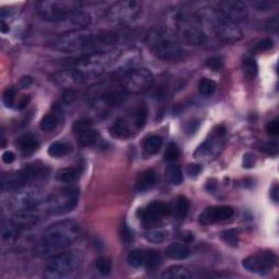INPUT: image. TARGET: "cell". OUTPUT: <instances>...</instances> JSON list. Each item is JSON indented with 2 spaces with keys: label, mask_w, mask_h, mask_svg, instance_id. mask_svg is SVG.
Returning a JSON list of instances; mask_svg holds the SVG:
<instances>
[{
  "label": "cell",
  "mask_w": 279,
  "mask_h": 279,
  "mask_svg": "<svg viewBox=\"0 0 279 279\" xmlns=\"http://www.w3.org/2000/svg\"><path fill=\"white\" fill-rule=\"evenodd\" d=\"M81 227L74 220H60L50 225L34 245L36 257H49L68 249L79 239Z\"/></svg>",
  "instance_id": "6da1fadb"
},
{
  "label": "cell",
  "mask_w": 279,
  "mask_h": 279,
  "mask_svg": "<svg viewBox=\"0 0 279 279\" xmlns=\"http://www.w3.org/2000/svg\"><path fill=\"white\" fill-rule=\"evenodd\" d=\"M117 35L112 33H95L91 30H79L63 33L56 40L55 48L63 53H80L91 48H98L116 42Z\"/></svg>",
  "instance_id": "7a4b0ae2"
},
{
  "label": "cell",
  "mask_w": 279,
  "mask_h": 279,
  "mask_svg": "<svg viewBox=\"0 0 279 279\" xmlns=\"http://www.w3.org/2000/svg\"><path fill=\"white\" fill-rule=\"evenodd\" d=\"M120 55V50L113 48L92 51L77 58L71 69L73 70L81 84L87 80L94 79L105 73V71L119 59Z\"/></svg>",
  "instance_id": "3957f363"
},
{
  "label": "cell",
  "mask_w": 279,
  "mask_h": 279,
  "mask_svg": "<svg viewBox=\"0 0 279 279\" xmlns=\"http://www.w3.org/2000/svg\"><path fill=\"white\" fill-rule=\"evenodd\" d=\"M145 43L157 58L174 61L182 58L183 49L178 35L166 27H154L148 31Z\"/></svg>",
  "instance_id": "277c9868"
},
{
  "label": "cell",
  "mask_w": 279,
  "mask_h": 279,
  "mask_svg": "<svg viewBox=\"0 0 279 279\" xmlns=\"http://www.w3.org/2000/svg\"><path fill=\"white\" fill-rule=\"evenodd\" d=\"M127 95L128 93L123 90L121 84L113 81L100 82L90 86L85 93L86 101L102 112L122 105L127 100Z\"/></svg>",
  "instance_id": "5b68a950"
},
{
  "label": "cell",
  "mask_w": 279,
  "mask_h": 279,
  "mask_svg": "<svg viewBox=\"0 0 279 279\" xmlns=\"http://www.w3.org/2000/svg\"><path fill=\"white\" fill-rule=\"evenodd\" d=\"M199 17L201 22L208 24L213 31L214 35L220 42L225 44H232L242 38L241 30L228 18L215 9H204L200 11Z\"/></svg>",
  "instance_id": "8992f818"
},
{
  "label": "cell",
  "mask_w": 279,
  "mask_h": 279,
  "mask_svg": "<svg viewBox=\"0 0 279 279\" xmlns=\"http://www.w3.org/2000/svg\"><path fill=\"white\" fill-rule=\"evenodd\" d=\"M84 255L81 251H64L53 256L44 271L48 279H65L72 277L83 265Z\"/></svg>",
  "instance_id": "52a82bcc"
},
{
  "label": "cell",
  "mask_w": 279,
  "mask_h": 279,
  "mask_svg": "<svg viewBox=\"0 0 279 279\" xmlns=\"http://www.w3.org/2000/svg\"><path fill=\"white\" fill-rule=\"evenodd\" d=\"M175 28L180 42L190 46H200L205 43L206 35L199 14L188 11L178 12L175 17Z\"/></svg>",
  "instance_id": "ba28073f"
},
{
  "label": "cell",
  "mask_w": 279,
  "mask_h": 279,
  "mask_svg": "<svg viewBox=\"0 0 279 279\" xmlns=\"http://www.w3.org/2000/svg\"><path fill=\"white\" fill-rule=\"evenodd\" d=\"M37 13L45 21L51 23H63L71 14L80 10V2L77 1H39L36 4Z\"/></svg>",
  "instance_id": "9c48e42d"
},
{
  "label": "cell",
  "mask_w": 279,
  "mask_h": 279,
  "mask_svg": "<svg viewBox=\"0 0 279 279\" xmlns=\"http://www.w3.org/2000/svg\"><path fill=\"white\" fill-rule=\"evenodd\" d=\"M77 202H79V190L74 187H66L47 196L43 204L48 213L60 215L73 210Z\"/></svg>",
  "instance_id": "30bf717a"
},
{
  "label": "cell",
  "mask_w": 279,
  "mask_h": 279,
  "mask_svg": "<svg viewBox=\"0 0 279 279\" xmlns=\"http://www.w3.org/2000/svg\"><path fill=\"white\" fill-rule=\"evenodd\" d=\"M154 83V75L146 68H130L123 72L120 84L128 94H138L148 90Z\"/></svg>",
  "instance_id": "8fae6325"
},
{
  "label": "cell",
  "mask_w": 279,
  "mask_h": 279,
  "mask_svg": "<svg viewBox=\"0 0 279 279\" xmlns=\"http://www.w3.org/2000/svg\"><path fill=\"white\" fill-rule=\"evenodd\" d=\"M142 13V4L139 1H119L113 3L108 9L107 19L108 21L117 24H129L141 15Z\"/></svg>",
  "instance_id": "7c38bea8"
},
{
  "label": "cell",
  "mask_w": 279,
  "mask_h": 279,
  "mask_svg": "<svg viewBox=\"0 0 279 279\" xmlns=\"http://www.w3.org/2000/svg\"><path fill=\"white\" fill-rule=\"evenodd\" d=\"M42 193L37 188H20L9 200V206L15 211L36 209L44 202Z\"/></svg>",
  "instance_id": "4fadbf2b"
},
{
  "label": "cell",
  "mask_w": 279,
  "mask_h": 279,
  "mask_svg": "<svg viewBox=\"0 0 279 279\" xmlns=\"http://www.w3.org/2000/svg\"><path fill=\"white\" fill-rule=\"evenodd\" d=\"M170 214H172L170 206L164 202H159V201H154V202L149 203L146 208L140 209L137 213L142 225L147 229L153 228L164 217H167Z\"/></svg>",
  "instance_id": "5bb4252c"
},
{
  "label": "cell",
  "mask_w": 279,
  "mask_h": 279,
  "mask_svg": "<svg viewBox=\"0 0 279 279\" xmlns=\"http://www.w3.org/2000/svg\"><path fill=\"white\" fill-rule=\"evenodd\" d=\"M275 264L276 256L271 251L252 254L245 257L244 262H242V266H244L247 272L258 274V275H265V274L272 272Z\"/></svg>",
  "instance_id": "9a60e30c"
},
{
  "label": "cell",
  "mask_w": 279,
  "mask_h": 279,
  "mask_svg": "<svg viewBox=\"0 0 279 279\" xmlns=\"http://www.w3.org/2000/svg\"><path fill=\"white\" fill-rule=\"evenodd\" d=\"M235 211L234 209L227 205H219V206H210L206 209L202 214L199 217V223L201 225L208 226L213 225L220 221L229 220L234 216Z\"/></svg>",
  "instance_id": "2e32d148"
},
{
  "label": "cell",
  "mask_w": 279,
  "mask_h": 279,
  "mask_svg": "<svg viewBox=\"0 0 279 279\" xmlns=\"http://www.w3.org/2000/svg\"><path fill=\"white\" fill-rule=\"evenodd\" d=\"M218 11L223 13L226 18H228L234 23L242 22L249 15V9L246 4L238 0H226L218 3Z\"/></svg>",
  "instance_id": "e0dca14e"
},
{
  "label": "cell",
  "mask_w": 279,
  "mask_h": 279,
  "mask_svg": "<svg viewBox=\"0 0 279 279\" xmlns=\"http://www.w3.org/2000/svg\"><path fill=\"white\" fill-rule=\"evenodd\" d=\"M73 131L81 146L90 147L98 141V132L89 120H79L74 123Z\"/></svg>",
  "instance_id": "ac0fdd59"
},
{
  "label": "cell",
  "mask_w": 279,
  "mask_h": 279,
  "mask_svg": "<svg viewBox=\"0 0 279 279\" xmlns=\"http://www.w3.org/2000/svg\"><path fill=\"white\" fill-rule=\"evenodd\" d=\"M226 133V129L223 126H219L215 133V137H211L201 145L194 153V156L199 159H209L213 157L218 153V148L220 147L219 141L220 138H223Z\"/></svg>",
  "instance_id": "d6986e66"
},
{
  "label": "cell",
  "mask_w": 279,
  "mask_h": 279,
  "mask_svg": "<svg viewBox=\"0 0 279 279\" xmlns=\"http://www.w3.org/2000/svg\"><path fill=\"white\" fill-rule=\"evenodd\" d=\"M39 215L35 209H27L15 211L10 221L20 230L31 229L38 223Z\"/></svg>",
  "instance_id": "ffe728a7"
},
{
  "label": "cell",
  "mask_w": 279,
  "mask_h": 279,
  "mask_svg": "<svg viewBox=\"0 0 279 279\" xmlns=\"http://www.w3.org/2000/svg\"><path fill=\"white\" fill-rule=\"evenodd\" d=\"M90 23H91V15L89 13L82 11V10H77V11H75L73 14H71L70 17L61 24H65V27H67L65 33H68V32H73V31L84 30L89 27Z\"/></svg>",
  "instance_id": "44dd1931"
},
{
  "label": "cell",
  "mask_w": 279,
  "mask_h": 279,
  "mask_svg": "<svg viewBox=\"0 0 279 279\" xmlns=\"http://www.w3.org/2000/svg\"><path fill=\"white\" fill-rule=\"evenodd\" d=\"M157 174L153 169H147L139 174L136 181V189L138 192H146L151 190L157 183Z\"/></svg>",
  "instance_id": "7402d4cb"
},
{
  "label": "cell",
  "mask_w": 279,
  "mask_h": 279,
  "mask_svg": "<svg viewBox=\"0 0 279 279\" xmlns=\"http://www.w3.org/2000/svg\"><path fill=\"white\" fill-rule=\"evenodd\" d=\"M165 253H166L167 257L175 261H183L191 255L189 246L185 244H181V242H174V244H169L165 250Z\"/></svg>",
  "instance_id": "603a6c76"
},
{
  "label": "cell",
  "mask_w": 279,
  "mask_h": 279,
  "mask_svg": "<svg viewBox=\"0 0 279 279\" xmlns=\"http://www.w3.org/2000/svg\"><path fill=\"white\" fill-rule=\"evenodd\" d=\"M109 133L111 137L116 139L126 140L132 137V129L126 119L119 118L112 123V126L109 129Z\"/></svg>",
  "instance_id": "cb8c5ba5"
},
{
  "label": "cell",
  "mask_w": 279,
  "mask_h": 279,
  "mask_svg": "<svg viewBox=\"0 0 279 279\" xmlns=\"http://www.w3.org/2000/svg\"><path fill=\"white\" fill-rule=\"evenodd\" d=\"M81 172L79 170V168L75 167H65L59 169L58 172L56 173V180L58 182L61 183H72L75 182L77 179L80 178Z\"/></svg>",
  "instance_id": "d4e9b609"
},
{
  "label": "cell",
  "mask_w": 279,
  "mask_h": 279,
  "mask_svg": "<svg viewBox=\"0 0 279 279\" xmlns=\"http://www.w3.org/2000/svg\"><path fill=\"white\" fill-rule=\"evenodd\" d=\"M162 254L156 250H143V267L146 270H155L162 264Z\"/></svg>",
  "instance_id": "484cf974"
},
{
  "label": "cell",
  "mask_w": 279,
  "mask_h": 279,
  "mask_svg": "<svg viewBox=\"0 0 279 279\" xmlns=\"http://www.w3.org/2000/svg\"><path fill=\"white\" fill-rule=\"evenodd\" d=\"M162 277L165 279H188L192 277V274L188 267L182 265H174L167 268L162 274Z\"/></svg>",
  "instance_id": "4316f807"
},
{
  "label": "cell",
  "mask_w": 279,
  "mask_h": 279,
  "mask_svg": "<svg viewBox=\"0 0 279 279\" xmlns=\"http://www.w3.org/2000/svg\"><path fill=\"white\" fill-rule=\"evenodd\" d=\"M18 145L22 153L29 155L34 153L38 148L39 143L37 139L32 136V134H24L21 138H19Z\"/></svg>",
  "instance_id": "83f0119b"
},
{
  "label": "cell",
  "mask_w": 279,
  "mask_h": 279,
  "mask_svg": "<svg viewBox=\"0 0 279 279\" xmlns=\"http://www.w3.org/2000/svg\"><path fill=\"white\" fill-rule=\"evenodd\" d=\"M47 152L49 156L55 158H60L66 156V155H68L71 152V147L69 144H67L65 142L56 141L50 144Z\"/></svg>",
  "instance_id": "f1b7e54d"
},
{
  "label": "cell",
  "mask_w": 279,
  "mask_h": 279,
  "mask_svg": "<svg viewBox=\"0 0 279 279\" xmlns=\"http://www.w3.org/2000/svg\"><path fill=\"white\" fill-rule=\"evenodd\" d=\"M163 146V139L159 136H151L143 142V148L146 154L155 155Z\"/></svg>",
  "instance_id": "f546056e"
},
{
  "label": "cell",
  "mask_w": 279,
  "mask_h": 279,
  "mask_svg": "<svg viewBox=\"0 0 279 279\" xmlns=\"http://www.w3.org/2000/svg\"><path fill=\"white\" fill-rule=\"evenodd\" d=\"M165 174H166V179L170 184L180 185L183 181L182 170L178 165H170L166 169Z\"/></svg>",
  "instance_id": "4dcf8cb0"
},
{
  "label": "cell",
  "mask_w": 279,
  "mask_h": 279,
  "mask_svg": "<svg viewBox=\"0 0 279 279\" xmlns=\"http://www.w3.org/2000/svg\"><path fill=\"white\" fill-rule=\"evenodd\" d=\"M21 231L18 229L11 221H7V223H3L1 226V239L4 242H13L18 238L19 232Z\"/></svg>",
  "instance_id": "1f68e13d"
},
{
  "label": "cell",
  "mask_w": 279,
  "mask_h": 279,
  "mask_svg": "<svg viewBox=\"0 0 279 279\" xmlns=\"http://www.w3.org/2000/svg\"><path fill=\"white\" fill-rule=\"evenodd\" d=\"M147 113H148L147 108L144 105L139 106L137 109L133 111V115H132L133 126L136 127L137 130H140V129L144 128V126L146 125Z\"/></svg>",
  "instance_id": "d6a6232c"
},
{
  "label": "cell",
  "mask_w": 279,
  "mask_h": 279,
  "mask_svg": "<svg viewBox=\"0 0 279 279\" xmlns=\"http://www.w3.org/2000/svg\"><path fill=\"white\" fill-rule=\"evenodd\" d=\"M60 122V117L58 113H48L46 115L42 120H40L39 127L45 132H51L58 127Z\"/></svg>",
  "instance_id": "836d02e7"
},
{
  "label": "cell",
  "mask_w": 279,
  "mask_h": 279,
  "mask_svg": "<svg viewBox=\"0 0 279 279\" xmlns=\"http://www.w3.org/2000/svg\"><path fill=\"white\" fill-rule=\"evenodd\" d=\"M145 238L146 240L153 242V244H162L169 238V232L166 229L162 228H151L145 234Z\"/></svg>",
  "instance_id": "e575fe53"
},
{
  "label": "cell",
  "mask_w": 279,
  "mask_h": 279,
  "mask_svg": "<svg viewBox=\"0 0 279 279\" xmlns=\"http://www.w3.org/2000/svg\"><path fill=\"white\" fill-rule=\"evenodd\" d=\"M190 209V202L189 200L183 195H180L175 202V208H174V215L178 219L183 220L187 216L188 211Z\"/></svg>",
  "instance_id": "d590c367"
},
{
  "label": "cell",
  "mask_w": 279,
  "mask_h": 279,
  "mask_svg": "<svg viewBox=\"0 0 279 279\" xmlns=\"http://www.w3.org/2000/svg\"><path fill=\"white\" fill-rule=\"evenodd\" d=\"M199 93L203 96H211L216 92L217 84L216 82L209 79V77H203L199 81L198 84Z\"/></svg>",
  "instance_id": "8d00e7d4"
},
{
  "label": "cell",
  "mask_w": 279,
  "mask_h": 279,
  "mask_svg": "<svg viewBox=\"0 0 279 279\" xmlns=\"http://www.w3.org/2000/svg\"><path fill=\"white\" fill-rule=\"evenodd\" d=\"M242 70H244L245 76L250 77V79H254L258 72V66L256 60L253 58V57H247V58L244 60V63H242Z\"/></svg>",
  "instance_id": "74e56055"
},
{
  "label": "cell",
  "mask_w": 279,
  "mask_h": 279,
  "mask_svg": "<svg viewBox=\"0 0 279 279\" xmlns=\"http://www.w3.org/2000/svg\"><path fill=\"white\" fill-rule=\"evenodd\" d=\"M95 266H96L97 272L103 276H108L111 273V268H112L111 261H110V258H108L106 256L98 257L96 260Z\"/></svg>",
  "instance_id": "f35d334b"
},
{
  "label": "cell",
  "mask_w": 279,
  "mask_h": 279,
  "mask_svg": "<svg viewBox=\"0 0 279 279\" xmlns=\"http://www.w3.org/2000/svg\"><path fill=\"white\" fill-rule=\"evenodd\" d=\"M221 239L224 240L225 244L230 246H237L238 242H239V232L236 229L225 230L221 234Z\"/></svg>",
  "instance_id": "ab89813d"
},
{
  "label": "cell",
  "mask_w": 279,
  "mask_h": 279,
  "mask_svg": "<svg viewBox=\"0 0 279 279\" xmlns=\"http://www.w3.org/2000/svg\"><path fill=\"white\" fill-rule=\"evenodd\" d=\"M128 262L132 267H143V250H132L128 255Z\"/></svg>",
  "instance_id": "60d3db41"
},
{
  "label": "cell",
  "mask_w": 279,
  "mask_h": 279,
  "mask_svg": "<svg viewBox=\"0 0 279 279\" xmlns=\"http://www.w3.org/2000/svg\"><path fill=\"white\" fill-rule=\"evenodd\" d=\"M165 159H166L167 162H174L177 161L180 156V151H179V147L175 143L172 142L169 143L167 145L166 148V152H165Z\"/></svg>",
  "instance_id": "b9f144b4"
},
{
  "label": "cell",
  "mask_w": 279,
  "mask_h": 279,
  "mask_svg": "<svg viewBox=\"0 0 279 279\" xmlns=\"http://www.w3.org/2000/svg\"><path fill=\"white\" fill-rule=\"evenodd\" d=\"M75 100H76V93L72 90L67 91L60 100V105L58 107L59 110H63L66 107L71 106L75 102Z\"/></svg>",
  "instance_id": "7bdbcfd3"
},
{
  "label": "cell",
  "mask_w": 279,
  "mask_h": 279,
  "mask_svg": "<svg viewBox=\"0 0 279 279\" xmlns=\"http://www.w3.org/2000/svg\"><path fill=\"white\" fill-rule=\"evenodd\" d=\"M15 96H17V91L13 87H10V89H7L3 93L2 96V101L3 104L6 105V107L8 108H12L14 103H15Z\"/></svg>",
  "instance_id": "ee69618b"
},
{
  "label": "cell",
  "mask_w": 279,
  "mask_h": 279,
  "mask_svg": "<svg viewBox=\"0 0 279 279\" xmlns=\"http://www.w3.org/2000/svg\"><path fill=\"white\" fill-rule=\"evenodd\" d=\"M206 67L209 68L213 71H219L223 69L224 67V60L219 56H214L210 57L208 60H206Z\"/></svg>",
  "instance_id": "f6af8a7d"
},
{
  "label": "cell",
  "mask_w": 279,
  "mask_h": 279,
  "mask_svg": "<svg viewBox=\"0 0 279 279\" xmlns=\"http://www.w3.org/2000/svg\"><path fill=\"white\" fill-rule=\"evenodd\" d=\"M273 46H274V40L272 38H270V37H267V38H264V39L260 40V42H257L254 45V47H253V49H254L255 51H257V53H261V51H267V50L272 49Z\"/></svg>",
  "instance_id": "bcb514c9"
},
{
  "label": "cell",
  "mask_w": 279,
  "mask_h": 279,
  "mask_svg": "<svg viewBox=\"0 0 279 279\" xmlns=\"http://www.w3.org/2000/svg\"><path fill=\"white\" fill-rule=\"evenodd\" d=\"M261 151L266 153L267 155H271V156H276L278 154V143L276 140L265 143L264 145L261 147Z\"/></svg>",
  "instance_id": "7dc6e473"
},
{
  "label": "cell",
  "mask_w": 279,
  "mask_h": 279,
  "mask_svg": "<svg viewBox=\"0 0 279 279\" xmlns=\"http://www.w3.org/2000/svg\"><path fill=\"white\" fill-rule=\"evenodd\" d=\"M275 4H276V2L267 1V0H262V1H253L252 2V6L254 7L256 10H258V11H268V10H272Z\"/></svg>",
  "instance_id": "c3c4849f"
},
{
  "label": "cell",
  "mask_w": 279,
  "mask_h": 279,
  "mask_svg": "<svg viewBox=\"0 0 279 279\" xmlns=\"http://www.w3.org/2000/svg\"><path fill=\"white\" fill-rule=\"evenodd\" d=\"M202 170L203 168L200 164H190L187 167V174L191 178H196L201 173H202Z\"/></svg>",
  "instance_id": "681fc988"
},
{
  "label": "cell",
  "mask_w": 279,
  "mask_h": 279,
  "mask_svg": "<svg viewBox=\"0 0 279 279\" xmlns=\"http://www.w3.org/2000/svg\"><path fill=\"white\" fill-rule=\"evenodd\" d=\"M266 132L267 134H270V136H273V137L277 136V134L279 133V122L277 119H274V120L267 123Z\"/></svg>",
  "instance_id": "f907efd6"
},
{
  "label": "cell",
  "mask_w": 279,
  "mask_h": 279,
  "mask_svg": "<svg viewBox=\"0 0 279 279\" xmlns=\"http://www.w3.org/2000/svg\"><path fill=\"white\" fill-rule=\"evenodd\" d=\"M242 165L244 168H252L255 165V156L251 153H245L244 155V161H242Z\"/></svg>",
  "instance_id": "816d5d0a"
},
{
  "label": "cell",
  "mask_w": 279,
  "mask_h": 279,
  "mask_svg": "<svg viewBox=\"0 0 279 279\" xmlns=\"http://www.w3.org/2000/svg\"><path fill=\"white\" fill-rule=\"evenodd\" d=\"M278 25H279L278 18L274 17L273 19H271L270 21L266 23V30L268 31V32H271V33H277Z\"/></svg>",
  "instance_id": "f5cc1de1"
},
{
  "label": "cell",
  "mask_w": 279,
  "mask_h": 279,
  "mask_svg": "<svg viewBox=\"0 0 279 279\" xmlns=\"http://www.w3.org/2000/svg\"><path fill=\"white\" fill-rule=\"evenodd\" d=\"M33 84V79L32 76H23L19 82V87L20 89H29V87Z\"/></svg>",
  "instance_id": "db71d44e"
},
{
  "label": "cell",
  "mask_w": 279,
  "mask_h": 279,
  "mask_svg": "<svg viewBox=\"0 0 279 279\" xmlns=\"http://www.w3.org/2000/svg\"><path fill=\"white\" fill-rule=\"evenodd\" d=\"M15 155L11 151H6L2 154V161L6 164H11L14 162Z\"/></svg>",
  "instance_id": "11a10c76"
},
{
  "label": "cell",
  "mask_w": 279,
  "mask_h": 279,
  "mask_svg": "<svg viewBox=\"0 0 279 279\" xmlns=\"http://www.w3.org/2000/svg\"><path fill=\"white\" fill-rule=\"evenodd\" d=\"M30 101H31V97H30L29 95H27V96H23V97L21 98V100H20V102H19V104H18V109L22 110V109H24V108H27V107H28V105H29Z\"/></svg>",
  "instance_id": "9f6ffc18"
},
{
  "label": "cell",
  "mask_w": 279,
  "mask_h": 279,
  "mask_svg": "<svg viewBox=\"0 0 279 279\" xmlns=\"http://www.w3.org/2000/svg\"><path fill=\"white\" fill-rule=\"evenodd\" d=\"M279 189H278V184L275 183L271 188V199L274 201V202H278V194H279Z\"/></svg>",
  "instance_id": "6f0895ef"
},
{
  "label": "cell",
  "mask_w": 279,
  "mask_h": 279,
  "mask_svg": "<svg viewBox=\"0 0 279 279\" xmlns=\"http://www.w3.org/2000/svg\"><path fill=\"white\" fill-rule=\"evenodd\" d=\"M122 235H123V239H125L126 241H132V239H133V234H132V231H131L130 229L127 228V226L123 227Z\"/></svg>",
  "instance_id": "680465c9"
},
{
  "label": "cell",
  "mask_w": 279,
  "mask_h": 279,
  "mask_svg": "<svg viewBox=\"0 0 279 279\" xmlns=\"http://www.w3.org/2000/svg\"><path fill=\"white\" fill-rule=\"evenodd\" d=\"M183 237H180V239L183 241V244H188V242H191L194 240V237L192 234H190V232H183L182 234Z\"/></svg>",
  "instance_id": "91938a15"
},
{
  "label": "cell",
  "mask_w": 279,
  "mask_h": 279,
  "mask_svg": "<svg viewBox=\"0 0 279 279\" xmlns=\"http://www.w3.org/2000/svg\"><path fill=\"white\" fill-rule=\"evenodd\" d=\"M0 30H1V33H3V34L8 33L9 31H10L9 24H7L6 22H4V20H1V27H0Z\"/></svg>",
  "instance_id": "94428289"
}]
</instances>
